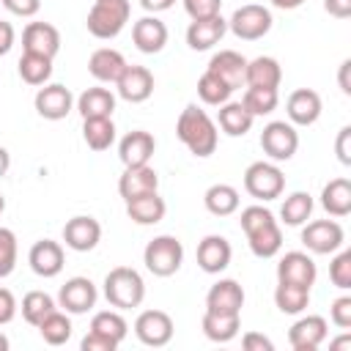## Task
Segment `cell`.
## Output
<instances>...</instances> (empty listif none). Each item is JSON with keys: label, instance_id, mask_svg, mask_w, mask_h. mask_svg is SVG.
Segmentation results:
<instances>
[{"label": "cell", "instance_id": "4316f807", "mask_svg": "<svg viewBox=\"0 0 351 351\" xmlns=\"http://www.w3.org/2000/svg\"><path fill=\"white\" fill-rule=\"evenodd\" d=\"M241 329V313H211L203 315V335L211 343H230Z\"/></svg>", "mask_w": 351, "mask_h": 351}, {"label": "cell", "instance_id": "9c48e42d", "mask_svg": "<svg viewBox=\"0 0 351 351\" xmlns=\"http://www.w3.org/2000/svg\"><path fill=\"white\" fill-rule=\"evenodd\" d=\"M134 335L143 346L162 348L173 337V318L165 310H143L134 321Z\"/></svg>", "mask_w": 351, "mask_h": 351}, {"label": "cell", "instance_id": "f907efd6", "mask_svg": "<svg viewBox=\"0 0 351 351\" xmlns=\"http://www.w3.org/2000/svg\"><path fill=\"white\" fill-rule=\"evenodd\" d=\"M0 3L16 16H36L41 8V0H0Z\"/></svg>", "mask_w": 351, "mask_h": 351}, {"label": "cell", "instance_id": "44dd1931", "mask_svg": "<svg viewBox=\"0 0 351 351\" xmlns=\"http://www.w3.org/2000/svg\"><path fill=\"white\" fill-rule=\"evenodd\" d=\"M285 112H288V121L296 123V126H313L318 118H321V96L310 88H299L288 96L285 101Z\"/></svg>", "mask_w": 351, "mask_h": 351}, {"label": "cell", "instance_id": "e0dca14e", "mask_svg": "<svg viewBox=\"0 0 351 351\" xmlns=\"http://www.w3.org/2000/svg\"><path fill=\"white\" fill-rule=\"evenodd\" d=\"M22 49L44 55V58H55L58 49H60L58 27L49 25V22H27V27L22 30Z\"/></svg>", "mask_w": 351, "mask_h": 351}, {"label": "cell", "instance_id": "ab89813d", "mask_svg": "<svg viewBox=\"0 0 351 351\" xmlns=\"http://www.w3.org/2000/svg\"><path fill=\"white\" fill-rule=\"evenodd\" d=\"M52 310H58V304H55V299H52L49 293H44V291H30V293H25V299H22V318H25L30 326H38Z\"/></svg>", "mask_w": 351, "mask_h": 351}, {"label": "cell", "instance_id": "d6a6232c", "mask_svg": "<svg viewBox=\"0 0 351 351\" xmlns=\"http://www.w3.org/2000/svg\"><path fill=\"white\" fill-rule=\"evenodd\" d=\"M274 304L285 315H299L310 304V288L296 285V282H277V288H274Z\"/></svg>", "mask_w": 351, "mask_h": 351}, {"label": "cell", "instance_id": "db71d44e", "mask_svg": "<svg viewBox=\"0 0 351 351\" xmlns=\"http://www.w3.org/2000/svg\"><path fill=\"white\" fill-rule=\"evenodd\" d=\"M348 140H351V126H343L337 132V143H335V151H337V159L343 165H351V151H348Z\"/></svg>", "mask_w": 351, "mask_h": 351}, {"label": "cell", "instance_id": "f1b7e54d", "mask_svg": "<svg viewBox=\"0 0 351 351\" xmlns=\"http://www.w3.org/2000/svg\"><path fill=\"white\" fill-rule=\"evenodd\" d=\"M165 211H167V206L156 192H148V195L126 200V214L137 225H156V222L165 219Z\"/></svg>", "mask_w": 351, "mask_h": 351}, {"label": "cell", "instance_id": "ee69618b", "mask_svg": "<svg viewBox=\"0 0 351 351\" xmlns=\"http://www.w3.org/2000/svg\"><path fill=\"white\" fill-rule=\"evenodd\" d=\"M329 280L340 291L351 288V250H343L340 255H335V261L329 263Z\"/></svg>", "mask_w": 351, "mask_h": 351}, {"label": "cell", "instance_id": "8d00e7d4", "mask_svg": "<svg viewBox=\"0 0 351 351\" xmlns=\"http://www.w3.org/2000/svg\"><path fill=\"white\" fill-rule=\"evenodd\" d=\"M16 66H19V77L27 85H47V80L52 77V58H44L36 52H25Z\"/></svg>", "mask_w": 351, "mask_h": 351}, {"label": "cell", "instance_id": "9f6ffc18", "mask_svg": "<svg viewBox=\"0 0 351 351\" xmlns=\"http://www.w3.org/2000/svg\"><path fill=\"white\" fill-rule=\"evenodd\" d=\"M11 47H14V27H11V22L0 19V58L8 55Z\"/></svg>", "mask_w": 351, "mask_h": 351}, {"label": "cell", "instance_id": "4fadbf2b", "mask_svg": "<svg viewBox=\"0 0 351 351\" xmlns=\"http://www.w3.org/2000/svg\"><path fill=\"white\" fill-rule=\"evenodd\" d=\"M315 277H318V269L307 252H299V250L285 252L277 263V282H296V285L310 288Z\"/></svg>", "mask_w": 351, "mask_h": 351}, {"label": "cell", "instance_id": "1f68e13d", "mask_svg": "<svg viewBox=\"0 0 351 351\" xmlns=\"http://www.w3.org/2000/svg\"><path fill=\"white\" fill-rule=\"evenodd\" d=\"M217 121H219V129H222L228 137H244V134L252 129V121H255V118L244 110L241 101H225V104H219Z\"/></svg>", "mask_w": 351, "mask_h": 351}, {"label": "cell", "instance_id": "6da1fadb", "mask_svg": "<svg viewBox=\"0 0 351 351\" xmlns=\"http://www.w3.org/2000/svg\"><path fill=\"white\" fill-rule=\"evenodd\" d=\"M176 134L178 140L189 148V154L206 159L217 151L219 134H217V123L208 118L206 110H200L197 104H186L176 121Z\"/></svg>", "mask_w": 351, "mask_h": 351}, {"label": "cell", "instance_id": "816d5d0a", "mask_svg": "<svg viewBox=\"0 0 351 351\" xmlns=\"http://www.w3.org/2000/svg\"><path fill=\"white\" fill-rule=\"evenodd\" d=\"M241 346H244V351H274V343L261 332H247L241 337Z\"/></svg>", "mask_w": 351, "mask_h": 351}, {"label": "cell", "instance_id": "bcb514c9", "mask_svg": "<svg viewBox=\"0 0 351 351\" xmlns=\"http://www.w3.org/2000/svg\"><path fill=\"white\" fill-rule=\"evenodd\" d=\"M241 230L250 236V233H255V230H261L263 225H269V222H274V214L266 208V206H247L244 211H241Z\"/></svg>", "mask_w": 351, "mask_h": 351}, {"label": "cell", "instance_id": "680465c9", "mask_svg": "<svg viewBox=\"0 0 351 351\" xmlns=\"http://www.w3.org/2000/svg\"><path fill=\"white\" fill-rule=\"evenodd\" d=\"M348 69H351V60H343V63H340V77H337V80H340V90H343L346 96L351 93V82H348Z\"/></svg>", "mask_w": 351, "mask_h": 351}, {"label": "cell", "instance_id": "5bb4252c", "mask_svg": "<svg viewBox=\"0 0 351 351\" xmlns=\"http://www.w3.org/2000/svg\"><path fill=\"white\" fill-rule=\"evenodd\" d=\"M27 263L30 269L38 274V277H58L63 271V263H66V255H63V247L52 239H41L30 247L27 252Z\"/></svg>", "mask_w": 351, "mask_h": 351}, {"label": "cell", "instance_id": "91938a15", "mask_svg": "<svg viewBox=\"0 0 351 351\" xmlns=\"http://www.w3.org/2000/svg\"><path fill=\"white\" fill-rule=\"evenodd\" d=\"M274 8H282V11H293V8H299L304 0H269Z\"/></svg>", "mask_w": 351, "mask_h": 351}, {"label": "cell", "instance_id": "277c9868", "mask_svg": "<svg viewBox=\"0 0 351 351\" xmlns=\"http://www.w3.org/2000/svg\"><path fill=\"white\" fill-rule=\"evenodd\" d=\"M181 261H184V244L176 239V236H156L145 244V252H143V263L151 274L156 277H170L181 269Z\"/></svg>", "mask_w": 351, "mask_h": 351}, {"label": "cell", "instance_id": "7dc6e473", "mask_svg": "<svg viewBox=\"0 0 351 351\" xmlns=\"http://www.w3.org/2000/svg\"><path fill=\"white\" fill-rule=\"evenodd\" d=\"M219 8H222V0H184V11H186L192 19L217 16Z\"/></svg>", "mask_w": 351, "mask_h": 351}, {"label": "cell", "instance_id": "94428289", "mask_svg": "<svg viewBox=\"0 0 351 351\" xmlns=\"http://www.w3.org/2000/svg\"><path fill=\"white\" fill-rule=\"evenodd\" d=\"M8 167H11V156H8V151L0 145V178L8 173Z\"/></svg>", "mask_w": 351, "mask_h": 351}, {"label": "cell", "instance_id": "9a60e30c", "mask_svg": "<svg viewBox=\"0 0 351 351\" xmlns=\"http://www.w3.org/2000/svg\"><path fill=\"white\" fill-rule=\"evenodd\" d=\"M326 318L324 315H304L288 329V343L293 351H315L326 340Z\"/></svg>", "mask_w": 351, "mask_h": 351}, {"label": "cell", "instance_id": "603a6c76", "mask_svg": "<svg viewBox=\"0 0 351 351\" xmlns=\"http://www.w3.org/2000/svg\"><path fill=\"white\" fill-rule=\"evenodd\" d=\"M156 189H159V176L148 165L126 167L118 178V192H121L123 200H132V197H140V195H148V192H156Z\"/></svg>", "mask_w": 351, "mask_h": 351}, {"label": "cell", "instance_id": "5b68a950", "mask_svg": "<svg viewBox=\"0 0 351 351\" xmlns=\"http://www.w3.org/2000/svg\"><path fill=\"white\" fill-rule=\"evenodd\" d=\"M244 189L255 197V200H277L285 189V176L277 165L271 162H252L244 170Z\"/></svg>", "mask_w": 351, "mask_h": 351}, {"label": "cell", "instance_id": "60d3db41", "mask_svg": "<svg viewBox=\"0 0 351 351\" xmlns=\"http://www.w3.org/2000/svg\"><path fill=\"white\" fill-rule=\"evenodd\" d=\"M36 329L41 332L44 343H49V346H63V343L71 337V321H69V315L60 313V310H52Z\"/></svg>", "mask_w": 351, "mask_h": 351}, {"label": "cell", "instance_id": "7402d4cb", "mask_svg": "<svg viewBox=\"0 0 351 351\" xmlns=\"http://www.w3.org/2000/svg\"><path fill=\"white\" fill-rule=\"evenodd\" d=\"M244 69H247V58H241L239 52L233 49H219L211 60H208V69L214 77H219L230 90L241 88L244 85Z\"/></svg>", "mask_w": 351, "mask_h": 351}, {"label": "cell", "instance_id": "f5cc1de1", "mask_svg": "<svg viewBox=\"0 0 351 351\" xmlns=\"http://www.w3.org/2000/svg\"><path fill=\"white\" fill-rule=\"evenodd\" d=\"M16 315V299L8 288H0V326L3 324H11Z\"/></svg>", "mask_w": 351, "mask_h": 351}, {"label": "cell", "instance_id": "6125c7cd", "mask_svg": "<svg viewBox=\"0 0 351 351\" xmlns=\"http://www.w3.org/2000/svg\"><path fill=\"white\" fill-rule=\"evenodd\" d=\"M329 346H332V348H343V346H351V337H348V335H343V337H337V340H332Z\"/></svg>", "mask_w": 351, "mask_h": 351}, {"label": "cell", "instance_id": "e575fe53", "mask_svg": "<svg viewBox=\"0 0 351 351\" xmlns=\"http://www.w3.org/2000/svg\"><path fill=\"white\" fill-rule=\"evenodd\" d=\"M82 137L88 148L107 151L115 143V123L112 118H82Z\"/></svg>", "mask_w": 351, "mask_h": 351}, {"label": "cell", "instance_id": "cb8c5ba5", "mask_svg": "<svg viewBox=\"0 0 351 351\" xmlns=\"http://www.w3.org/2000/svg\"><path fill=\"white\" fill-rule=\"evenodd\" d=\"M230 244L225 236H206L200 244H197V266L206 271V274H219L228 269L230 263Z\"/></svg>", "mask_w": 351, "mask_h": 351}, {"label": "cell", "instance_id": "83f0119b", "mask_svg": "<svg viewBox=\"0 0 351 351\" xmlns=\"http://www.w3.org/2000/svg\"><path fill=\"white\" fill-rule=\"evenodd\" d=\"M123 69H126L123 55H121L118 49H110V47L96 49V52L90 55V60H88V71H90V77L99 80V82H115Z\"/></svg>", "mask_w": 351, "mask_h": 351}, {"label": "cell", "instance_id": "74e56055", "mask_svg": "<svg viewBox=\"0 0 351 351\" xmlns=\"http://www.w3.org/2000/svg\"><path fill=\"white\" fill-rule=\"evenodd\" d=\"M310 214H313V197H310V192H293V195H288V197L282 200V206H280V217H282V222L291 225V228L304 225V222L310 219Z\"/></svg>", "mask_w": 351, "mask_h": 351}, {"label": "cell", "instance_id": "7c38bea8", "mask_svg": "<svg viewBox=\"0 0 351 351\" xmlns=\"http://www.w3.org/2000/svg\"><path fill=\"white\" fill-rule=\"evenodd\" d=\"M118 85V96L129 104H140L154 93V74L145 66H129L121 71V77L115 80Z\"/></svg>", "mask_w": 351, "mask_h": 351}, {"label": "cell", "instance_id": "f546056e", "mask_svg": "<svg viewBox=\"0 0 351 351\" xmlns=\"http://www.w3.org/2000/svg\"><path fill=\"white\" fill-rule=\"evenodd\" d=\"M77 110L82 118H112L115 96L107 88H88L77 99Z\"/></svg>", "mask_w": 351, "mask_h": 351}, {"label": "cell", "instance_id": "2e32d148", "mask_svg": "<svg viewBox=\"0 0 351 351\" xmlns=\"http://www.w3.org/2000/svg\"><path fill=\"white\" fill-rule=\"evenodd\" d=\"M156 151V140L151 132L145 129H134L129 134H123V140L118 143V156L123 162V167H140V165H148L151 156Z\"/></svg>", "mask_w": 351, "mask_h": 351}, {"label": "cell", "instance_id": "681fc988", "mask_svg": "<svg viewBox=\"0 0 351 351\" xmlns=\"http://www.w3.org/2000/svg\"><path fill=\"white\" fill-rule=\"evenodd\" d=\"M80 348H82V351H115L118 343L110 340V337H104V335H99V332H88V335L82 337Z\"/></svg>", "mask_w": 351, "mask_h": 351}, {"label": "cell", "instance_id": "f6af8a7d", "mask_svg": "<svg viewBox=\"0 0 351 351\" xmlns=\"http://www.w3.org/2000/svg\"><path fill=\"white\" fill-rule=\"evenodd\" d=\"M16 266V236L8 228H0V280L8 277Z\"/></svg>", "mask_w": 351, "mask_h": 351}, {"label": "cell", "instance_id": "ac0fdd59", "mask_svg": "<svg viewBox=\"0 0 351 351\" xmlns=\"http://www.w3.org/2000/svg\"><path fill=\"white\" fill-rule=\"evenodd\" d=\"M101 239V225L93 217H71L63 225V241L74 252H90Z\"/></svg>", "mask_w": 351, "mask_h": 351}, {"label": "cell", "instance_id": "7bdbcfd3", "mask_svg": "<svg viewBox=\"0 0 351 351\" xmlns=\"http://www.w3.org/2000/svg\"><path fill=\"white\" fill-rule=\"evenodd\" d=\"M230 93H233V90H230L219 77H214L211 71H206V74L197 80V96H200L203 104L219 107V104H225V101L230 99Z\"/></svg>", "mask_w": 351, "mask_h": 351}, {"label": "cell", "instance_id": "8992f818", "mask_svg": "<svg viewBox=\"0 0 351 351\" xmlns=\"http://www.w3.org/2000/svg\"><path fill=\"white\" fill-rule=\"evenodd\" d=\"M271 22L274 19H271V11L266 5L247 3V5L233 11V16L228 19V27L241 41H258V38H263L271 30Z\"/></svg>", "mask_w": 351, "mask_h": 351}, {"label": "cell", "instance_id": "be15d7a7", "mask_svg": "<svg viewBox=\"0 0 351 351\" xmlns=\"http://www.w3.org/2000/svg\"><path fill=\"white\" fill-rule=\"evenodd\" d=\"M0 351H8V337L0 332Z\"/></svg>", "mask_w": 351, "mask_h": 351}, {"label": "cell", "instance_id": "7a4b0ae2", "mask_svg": "<svg viewBox=\"0 0 351 351\" xmlns=\"http://www.w3.org/2000/svg\"><path fill=\"white\" fill-rule=\"evenodd\" d=\"M104 296L112 307L118 310H132L140 307L143 296H145V282L140 277L137 269L132 266H115L107 277H104Z\"/></svg>", "mask_w": 351, "mask_h": 351}, {"label": "cell", "instance_id": "52a82bcc", "mask_svg": "<svg viewBox=\"0 0 351 351\" xmlns=\"http://www.w3.org/2000/svg\"><path fill=\"white\" fill-rule=\"evenodd\" d=\"M261 148H263V154L269 159L288 162L299 148V134H296L293 123H285V121L266 123L263 132H261Z\"/></svg>", "mask_w": 351, "mask_h": 351}, {"label": "cell", "instance_id": "b9f144b4", "mask_svg": "<svg viewBox=\"0 0 351 351\" xmlns=\"http://www.w3.org/2000/svg\"><path fill=\"white\" fill-rule=\"evenodd\" d=\"M90 332H99V335H104V337H110V340H115V343L121 346V340L126 337L129 326H126V321H123L121 313H115V310H101V313L93 315Z\"/></svg>", "mask_w": 351, "mask_h": 351}, {"label": "cell", "instance_id": "484cf974", "mask_svg": "<svg viewBox=\"0 0 351 351\" xmlns=\"http://www.w3.org/2000/svg\"><path fill=\"white\" fill-rule=\"evenodd\" d=\"M280 82H282V69L274 58L261 55L255 60H247V69H244L247 88H280Z\"/></svg>", "mask_w": 351, "mask_h": 351}, {"label": "cell", "instance_id": "e7e4bbea", "mask_svg": "<svg viewBox=\"0 0 351 351\" xmlns=\"http://www.w3.org/2000/svg\"><path fill=\"white\" fill-rule=\"evenodd\" d=\"M3 211H5V197L0 195V214H3Z\"/></svg>", "mask_w": 351, "mask_h": 351}, {"label": "cell", "instance_id": "ba28073f", "mask_svg": "<svg viewBox=\"0 0 351 351\" xmlns=\"http://www.w3.org/2000/svg\"><path fill=\"white\" fill-rule=\"evenodd\" d=\"M343 228L335 219H315L302 228V244L315 255H332L343 247Z\"/></svg>", "mask_w": 351, "mask_h": 351}, {"label": "cell", "instance_id": "d6986e66", "mask_svg": "<svg viewBox=\"0 0 351 351\" xmlns=\"http://www.w3.org/2000/svg\"><path fill=\"white\" fill-rule=\"evenodd\" d=\"M225 30H228V19H222V14L208 19H192V25L186 27V44L195 52H206L222 41Z\"/></svg>", "mask_w": 351, "mask_h": 351}, {"label": "cell", "instance_id": "d4e9b609", "mask_svg": "<svg viewBox=\"0 0 351 351\" xmlns=\"http://www.w3.org/2000/svg\"><path fill=\"white\" fill-rule=\"evenodd\" d=\"M244 307V288L236 280H219L206 293V310L211 313H241Z\"/></svg>", "mask_w": 351, "mask_h": 351}, {"label": "cell", "instance_id": "c3c4849f", "mask_svg": "<svg viewBox=\"0 0 351 351\" xmlns=\"http://www.w3.org/2000/svg\"><path fill=\"white\" fill-rule=\"evenodd\" d=\"M329 318H332L335 326L348 329V326H351V296H340V299H335L332 307H329Z\"/></svg>", "mask_w": 351, "mask_h": 351}, {"label": "cell", "instance_id": "6f0895ef", "mask_svg": "<svg viewBox=\"0 0 351 351\" xmlns=\"http://www.w3.org/2000/svg\"><path fill=\"white\" fill-rule=\"evenodd\" d=\"M173 3H176V0H140V5H143L145 11H151V14L167 11V8H173Z\"/></svg>", "mask_w": 351, "mask_h": 351}, {"label": "cell", "instance_id": "4dcf8cb0", "mask_svg": "<svg viewBox=\"0 0 351 351\" xmlns=\"http://www.w3.org/2000/svg\"><path fill=\"white\" fill-rule=\"evenodd\" d=\"M321 206L332 217H346L351 214V181L348 178H332L321 189Z\"/></svg>", "mask_w": 351, "mask_h": 351}, {"label": "cell", "instance_id": "ffe728a7", "mask_svg": "<svg viewBox=\"0 0 351 351\" xmlns=\"http://www.w3.org/2000/svg\"><path fill=\"white\" fill-rule=\"evenodd\" d=\"M132 41L140 52L145 55H156L165 49L167 44V25L156 16H143L132 25Z\"/></svg>", "mask_w": 351, "mask_h": 351}, {"label": "cell", "instance_id": "3957f363", "mask_svg": "<svg viewBox=\"0 0 351 351\" xmlns=\"http://www.w3.org/2000/svg\"><path fill=\"white\" fill-rule=\"evenodd\" d=\"M129 14H132V5L129 0H96L88 11V33L107 41V38H115L126 22H129Z\"/></svg>", "mask_w": 351, "mask_h": 351}, {"label": "cell", "instance_id": "8fae6325", "mask_svg": "<svg viewBox=\"0 0 351 351\" xmlns=\"http://www.w3.org/2000/svg\"><path fill=\"white\" fill-rule=\"evenodd\" d=\"M33 104H36V112H38L41 118H47V121H60V118H66V115L74 110V96H71V90H69L66 85L52 82V85L38 88Z\"/></svg>", "mask_w": 351, "mask_h": 351}, {"label": "cell", "instance_id": "11a10c76", "mask_svg": "<svg viewBox=\"0 0 351 351\" xmlns=\"http://www.w3.org/2000/svg\"><path fill=\"white\" fill-rule=\"evenodd\" d=\"M324 11H326L329 16L348 19V16H351V0H324Z\"/></svg>", "mask_w": 351, "mask_h": 351}, {"label": "cell", "instance_id": "30bf717a", "mask_svg": "<svg viewBox=\"0 0 351 351\" xmlns=\"http://www.w3.org/2000/svg\"><path fill=\"white\" fill-rule=\"evenodd\" d=\"M96 299H99V291L88 277H71L58 291V304L71 315H82V313L93 310Z\"/></svg>", "mask_w": 351, "mask_h": 351}, {"label": "cell", "instance_id": "d590c367", "mask_svg": "<svg viewBox=\"0 0 351 351\" xmlns=\"http://www.w3.org/2000/svg\"><path fill=\"white\" fill-rule=\"evenodd\" d=\"M203 203L214 217H230L239 208V192L230 184H214L206 189Z\"/></svg>", "mask_w": 351, "mask_h": 351}, {"label": "cell", "instance_id": "f35d334b", "mask_svg": "<svg viewBox=\"0 0 351 351\" xmlns=\"http://www.w3.org/2000/svg\"><path fill=\"white\" fill-rule=\"evenodd\" d=\"M277 101H280L277 88H247L244 96H241V104H244V110H247L252 118L274 112V110H277Z\"/></svg>", "mask_w": 351, "mask_h": 351}, {"label": "cell", "instance_id": "836d02e7", "mask_svg": "<svg viewBox=\"0 0 351 351\" xmlns=\"http://www.w3.org/2000/svg\"><path fill=\"white\" fill-rule=\"evenodd\" d=\"M247 241H250V250H252L255 258H274L282 250V230H280V225L274 219V222L263 225L261 230L250 233Z\"/></svg>", "mask_w": 351, "mask_h": 351}]
</instances>
